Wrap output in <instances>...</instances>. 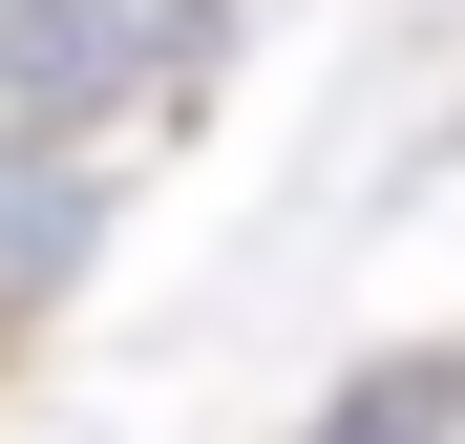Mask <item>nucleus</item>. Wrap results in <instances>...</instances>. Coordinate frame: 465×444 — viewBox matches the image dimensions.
I'll return each mask as SVG.
<instances>
[{
	"instance_id": "f03ea898",
	"label": "nucleus",
	"mask_w": 465,
	"mask_h": 444,
	"mask_svg": "<svg viewBox=\"0 0 465 444\" xmlns=\"http://www.w3.org/2000/svg\"><path fill=\"white\" fill-rule=\"evenodd\" d=\"M85 233H106V170L0 127V296H64V275H85Z\"/></svg>"
},
{
	"instance_id": "f257e3e1",
	"label": "nucleus",
	"mask_w": 465,
	"mask_h": 444,
	"mask_svg": "<svg viewBox=\"0 0 465 444\" xmlns=\"http://www.w3.org/2000/svg\"><path fill=\"white\" fill-rule=\"evenodd\" d=\"M148 85H212V0H0V127L85 148Z\"/></svg>"
},
{
	"instance_id": "7ed1b4c3",
	"label": "nucleus",
	"mask_w": 465,
	"mask_h": 444,
	"mask_svg": "<svg viewBox=\"0 0 465 444\" xmlns=\"http://www.w3.org/2000/svg\"><path fill=\"white\" fill-rule=\"evenodd\" d=\"M444 423H465V360H444V339H402V360H360V381L318 402V444H444Z\"/></svg>"
}]
</instances>
